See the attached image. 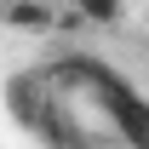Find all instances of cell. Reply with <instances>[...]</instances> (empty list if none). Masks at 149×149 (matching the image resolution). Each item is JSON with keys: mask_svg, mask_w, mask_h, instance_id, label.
<instances>
[{"mask_svg": "<svg viewBox=\"0 0 149 149\" xmlns=\"http://www.w3.org/2000/svg\"><path fill=\"white\" fill-rule=\"evenodd\" d=\"M6 23L23 35H46V29H57V12L46 0H6Z\"/></svg>", "mask_w": 149, "mask_h": 149, "instance_id": "1", "label": "cell"}, {"mask_svg": "<svg viewBox=\"0 0 149 149\" xmlns=\"http://www.w3.org/2000/svg\"><path fill=\"white\" fill-rule=\"evenodd\" d=\"M0 6H6V0H0Z\"/></svg>", "mask_w": 149, "mask_h": 149, "instance_id": "3", "label": "cell"}, {"mask_svg": "<svg viewBox=\"0 0 149 149\" xmlns=\"http://www.w3.org/2000/svg\"><path fill=\"white\" fill-rule=\"evenodd\" d=\"M126 17V0H74V23H92V29H115Z\"/></svg>", "mask_w": 149, "mask_h": 149, "instance_id": "2", "label": "cell"}]
</instances>
